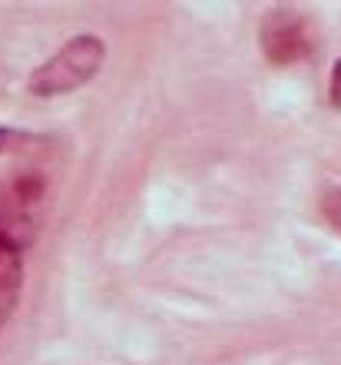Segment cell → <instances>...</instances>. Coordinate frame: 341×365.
Returning <instances> with one entry per match:
<instances>
[{
	"label": "cell",
	"instance_id": "7",
	"mask_svg": "<svg viewBox=\"0 0 341 365\" xmlns=\"http://www.w3.org/2000/svg\"><path fill=\"white\" fill-rule=\"evenodd\" d=\"M328 100L335 110H341V57L332 63V80H328Z\"/></svg>",
	"mask_w": 341,
	"mask_h": 365
},
{
	"label": "cell",
	"instance_id": "5",
	"mask_svg": "<svg viewBox=\"0 0 341 365\" xmlns=\"http://www.w3.org/2000/svg\"><path fill=\"white\" fill-rule=\"evenodd\" d=\"M40 143L37 133L30 130H14V126H0V156L10 153H23V150H33Z\"/></svg>",
	"mask_w": 341,
	"mask_h": 365
},
{
	"label": "cell",
	"instance_id": "1",
	"mask_svg": "<svg viewBox=\"0 0 341 365\" xmlns=\"http://www.w3.org/2000/svg\"><path fill=\"white\" fill-rule=\"evenodd\" d=\"M106 43L96 34H76L60 50H53L33 73H30V93L37 96H63L93 83L103 70Z\"/></svg>",
	"mask_w": 341,
	"mask_h": 365
},
{
	"label": "cell",
	"instance_id": "6",
	"mask_svg": "<svg viewBox=\"0 0 341 365\" xmlns=\"http://www.w3.org/2000/svg\"><path fill=\"white\" fill-rule=\"evenodd\" d=\"M322 216H325V222L341 236V186H335V190H328L322 196Z\"/></svg>",
	"mask_w": 341,
	"mask_h": 365
},
{
	"label": "cell",
	"instance_id": "3",
	"mask_svg": "<svg viewBox=\"0 0 341 365\" xmlns=\"http://www.w3.org/2000/svg\"><path fill=\"white\" fill-rule=\"evenodd\" d=\"M258 47H262L268 63L292 67L312 53V27L298 10L275 7L258 24Z\"/></svg>",
	"mask_w": 341,
	"mask_h": 365
},
{
	"label": "cell",
	"instance_id": "2",
	"mask_svg": "<svg viewBox=\"0 0 341 365\" xmlns=\"http://www.w3.org/2000/svg\"><path fill=\"white\" fill-rule=\"evenodd\" d=\"M47 210V180L43 173L23 170L0 182V240L14 250H27L37 240Z\"/></svg>",
	"mask_w": 341,
	"mask_h": 365
},
{
	"label": "cell",
	"instance_id": "4",
	"mask_svg": "<svg viewBox=\"0 0 341 365\" xmlns=\"http://www.w3.org/2000/svg\"><path fill=\"white\" fill-rule=\"evenodd\" d=\"M20 289H23V252L0 240V329L14 316Z\"/></svg>",
	"mask_w": 341,
	"mask_h": 365
}]
</instances>
